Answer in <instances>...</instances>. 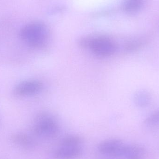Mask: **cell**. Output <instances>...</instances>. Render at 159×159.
<instances>
[{"mask_svg": "<svg viewBox=\"0 0 159 159\" xmlns=\"http://www.w3.org/2000/svg\"><path fill=\"white\" fill-rule=\"evenodd\" d=\"M33 131L38 136L53 138L58 134L59 127L57 120L53 116L48 113L43 112L35 117Z\"/></svg>", "mask_w": 159, "mask_h": 159, "instance_id": "obj_3", "label": "cell"}, {"mask_svg": "<svg viewBox=\"0 0 159 159\" xmlns=\"http://www.w3.org/2000/svg\"><path fill=\"white\" fill-rule=\"evenodd\" d=\"M145 124L150 127L159 126V109L153 112L145 120Z\"/></svg>", "mask_w": 159, "mask_h": 159, "instance_id": "obj_12", "label": "cell"}, {"mask_svg": "<svg viewBox=\"0 0 159 159\" xmlns=\"http://www.w3.org/2000/svg\"><path fill=\"white\" fill-rule=\"evenodd\" d=\"M83 143V139L79 135H70L65 136L60 141V147H78Z\"/></svg>", "mask_w": 159, "mask_h": 159, "instance_id": "obj_11", "label": "cell"}, {"mask_svg": "<svg viewBox=\"0 0 159 159\" xmlns=\"http://www.w3.org/2000/svg\"><path fill=\"white\" fill-rule=\"evenodd\" d=\"M134 99L137 106L144 108L149 105L151 102V97L148 92L141 90L135 93Z\"/></svg>", "mask_w": 159, "mask_h": 159, "instance_id": "obj_10", "label": "cell"}, {"mask_svg": "<svg viewBox=\"0 0 159 159\" xmlns=\"http://www.w3.org/2000/svg\"><path fill=\"white\" fill-rule=\"evenodd\" d=\"M143 45V43L140 40H133L126 43L124 48L128 52H134L140 49Z\"/></svg>", "mask_w": 159, "mask_h": 159, "instance_id": "obj_13", "label": "cell"}, {"mask_svg": "<svg viewBox=\"0 0 159 159\" xmlns=\"http://www.w3.org/2000/svg\"><path fill=\"white\" fill-rule=\"evenodd\" d=\"M145 149L143 146L137 144L126 145L123 157L126 159H144Z\"/></svg>", "mask_w": 159, "mask_h": 159, "instance_id": "obj_8", "label": "cell"}, {"mask_svg": "<svg viewBox=\"0 0 159 159\" xmlns=\"http://www.w3.org/2000/svg\"><path fill=\"white\" fill-rule=\"evenodd\" d=\"M43 84L38 80H25L18 84L13 92L18 97H26L37 94L42 90Z\"/></svg>", "mask_w": 159, "mask_h": 159, "instance_id": "obj_5", "label": "cell"}, {"mask_svg": "<svg viewBox=\"0 0 159 159\" xmlns=\"http://www.w3.org/2000/svg\"><path fill=\"white\" fill-rule=\"evenodd\" d=\"M144 0H125L123 10L125 13L133 14L139 12L143 6Z\"/></svg>", "mask_w": 159, "mask_h": 159, "instance_id": "obj_9", "label": "cell"}, {"mask_svg": "<svg viewBox=\"0 0 159 159\" xmlns=\"http://www.w3.org/2000/svg\"><path fill=\"white\" fill-rule=\"evenodd\" d=\"M20 38L27 45L34 48H39L45 45L48 41L49 31L47 25L40 21L27 23L20 29Z\"/></svg>", "mask_w": 159, "mask_h": 159, "instance_id": "obj_1", "label": "cell"}, {"mask_svg": "<svg viewBox=\"0 0 159 159\" xmlns=\"http://www.w3.org/2000/svg\"><path fill=\"white\" fill-rule=\"evenodd\" d=\"M83 153L81 147H60L54 152L53 157L55 159H76Z\"/></svg>", "mask_w": 159, "mask_h": 159, "instance_id": "obj_6", "label": "cell"}, {"mask_svg": "<svg viewBox=\"0 0 159 159\" xmlns=\"http://www.w3.org/2000/svg\"><path fill=\"white\" fill-rule=\"evenodd\" d=\"M126 144L117 139H108L101 142L98 146V151L103 155L113 157H123Z\"/></svg>", "mask_w": 159, "mask_h": 159, "instance_id": "obj_4", "label": "cell"}, {"mask_svg": "<svg viewBox=\"0 0 159 159\" xmlns=\"http://www.w3.org/2000/svg\"><path fill=\"white\" fill-rule=\"evenodd\" d=\"M80 46L89 49L93 54L100 57H108L116 53V44L106 35H94L83 37L80 40Z\"/></svg>", "mask_w": 159, "mask_h": 159, "instance_id": "obj_2", "label": "cell"}, {"mask_svg": "<svg viewBox=\"0 0 159 159\" xmlns=\"http://www.w3.org/2000/svg\"><path fill=\"white\" fill-rule=\"evenodd\" d=\"M12 143L25 149H32L36 145V142L30 136L22 133L13 134L11 137Z\"/></svg>", "mask_w": 159, "mask_h": 159, "instance_id": "obj_7", "label": "cell"}]
</instances>
